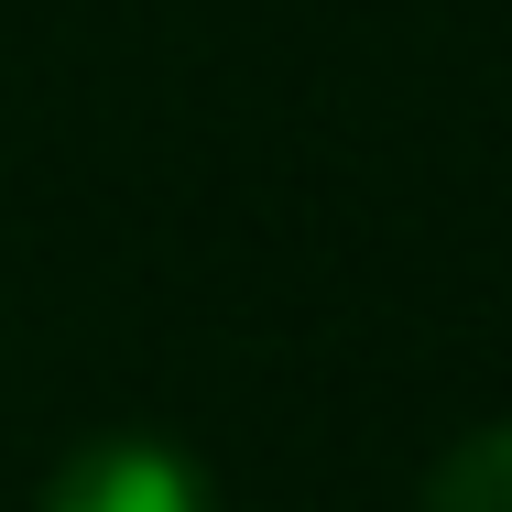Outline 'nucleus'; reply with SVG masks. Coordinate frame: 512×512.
<instances>
[{"label": "nucleus", "instance_id": "f03ea898", "mask_svg": "<svg viewBox=\"0 0 512 512\" xmlns=\"http://www.w3.org/2000/svg\"><path fill=\"white\" fill-rule=\"evenodd\" d=\"M425 512H512V425H480L436 458L425 480Z\"/></svg>", "mask_w": 512, "mask_h": 512}, {"label": "nucleus", "instance_id": "f257e3e1", "mask_svg": "<svg viewBox=\"0 0 512 512\" xmlns=\"http://www.w3.org/2000/svg\"><path fill=\"white\" fill-rule=\"evenodd\" d=\"M44 512H207V480L164 436H88L44 480Z\"/></svg>", "mask_w": 512, "mask_h": 512}]
</instances>
